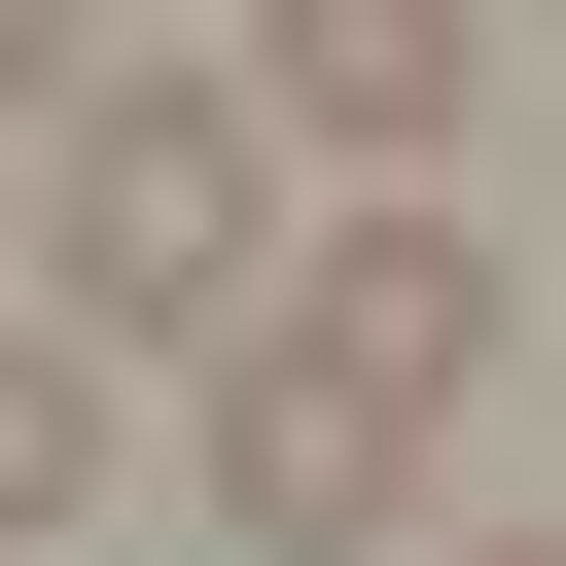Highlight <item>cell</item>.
I'll list each match as a JSON object with an SVG mask.
<instances>
[{
	"instance_id": "1",
	"label": "cell",
	"mask_w": 566,
	"mask_h": 566,
	"mask_svg": "<svg viewBox=\"0 0 566 566\" xmlns=\"http://www.w3.org/2000/svg\"><path fill=\"white\" fill-rule=\"evenodd\" d=\"M460 389H495V248H460V212H354V248H318V283L212 354V531H248V566H354V531H424Z\"/></svg>"
},
{
	"instance_id": "2",
	"label": "cell",
	"mask_w": 566,
	"mask_h": 566,
	"mask_svg": "<svg viewBox=\"0 0 566 566\" xmlns=\"http://www.w3.org/2000/svg\"><path fill=\"white\" fill-rule=\"evenodd\" d=\"M283 142H248V71H71V142H35V318L71 354H248L283 283Z\"/></svg>"
},
{
	"instance_id": "3",
	"label": "cell",
	"mask_w": 566,
	"mask_h": 566,
	"mask_svg": "<svg viewBox=\"0 0 566 566\" xmlns=\"http://www.w3.org/2000/svg\"><path fill=\"white\" fill-rule=\"evenodd\" d=\"M495 106V35L460 0H248V142H354L389 212H424V142Z\"/></svg>"
},
{
	"instance_id": "4",
	"label": "cell",
	"mask_w": 566,
	"mask_h": 566,
	"mask_svg": "<svg viewBox=\"0 0 566 566\" xmlns=\"http://www.w3.org/2000/svg\"><path fill=\"white\" fill-rule=\"evenodd\" d=\"M71 495H106V354H71V318H0V566H35Z\"/></svg>"
},
{
	"instance_id": "5",
	"label": "cell",
	"mask_w": 566,
	"mask_h": 566,
	"mask_svg": "<svg viewBox=\"0 0 566 566\" xmlns=\"http://www.w3.org/2000/svg\"><path fill=\"white\" fill-rule=\"evenodd\" d=\"M0 106H71V0H0Z\"/></svg>"
},
{
	"instance_id": "6",
	"label": "cell",
	"mask_w": 566,
	"mask_h": 566,
	"mask_svg": "<svg viewBox=\"0 0 566 566\" xmlns=\"http://www.w3.org/2000/svg\"><path fill=\"white\" fill-rule=\"evenodd\" d=\"M460 566H566V531H460Z\"/></svg>"
}]
</instances>
